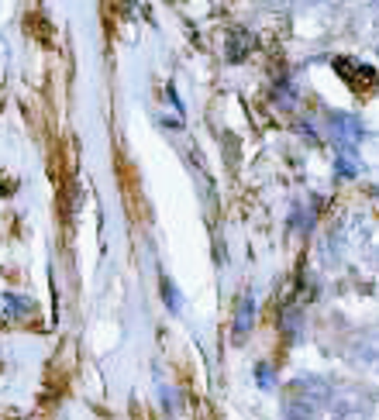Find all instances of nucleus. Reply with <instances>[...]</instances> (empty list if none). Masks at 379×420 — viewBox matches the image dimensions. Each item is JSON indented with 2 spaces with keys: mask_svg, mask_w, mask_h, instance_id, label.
<instances>
[{
  "mask_svg": "<svg viewBox=\"0 0 379 420\" xmlns=\"http://www.w3.org/2000/svg\"><path fill=\"white\" fill-rule=\"evenodd\" d=\"M335 173H338V180H355V176H359L355 155H338V159H335Z\"/></svg>",
  "mask_w": 379,
  "mask_h": 420,
  "instance_id": "nucleus-4",
  "label": "nucleus"
},
{
  "mask_svg": "<svg viewBox=\"0 0 379 420\" xmlns=\"http://www.w3.org/2000/svg\"><path fill=\"white\" fill-rule=\"evenodd\" d=\"M0 307H4V317H28L35 310L31 297H18V293H4L0 297Z\"/></svg>",
  "mask_w": 379,
  "mask_h": 420,
  "instance_id": "nucleus-3",
  "label": "nucleus"
},
{
  "mask_svg": "<svg viewBox=\"0 0 379 420\" xmlns=\"http://www.w3.org/2000/svg\"><path fill=\"white\" fill-rule=\"evenodd\" d=\"M159 290H162V303H166V310L176 317V314H183V293L180 286H176V280L169 276V272H162L159 276Z\"/></svg>",
  "mask_w": 379,
  "mask_h": 420,
  "instance_id": "nucleus-2",
  "label": "nucleus"
},
{
  "mask_svg": "<svg viewBox=\"0 0 379 420\" xmlns=\"http://www.w3.org/2000/svg\"><path fill=\"white\" fill-rule=\"evenodd\" d=\"M159 396H162V406H166V414H180V393H176L173 386L159 382Z\"/></svg>",
  "mask_w": 379,
  "mask_h": 420,
  "instance_id": "nucleus-6",
  "label": "nucleus"
},
{
  "mask_svg": "<svg viewBox=\"0 0 379 420\" xmlns=\"http://www.w3.org/2000/svg\"><path fill=\"white\" fill-rule=\"evenodd\" d=\"M376 197H379V190H376Z\"/></svg>",
  "mask_w": 379,
  "mask_h": 420,
  "instance_id": "nucleus-9",
  "label": "nucleus"
},
{
  "mask_svg": "<svg viewBox=\"0 0 379 420\" xmlns=\"http://www.w3.org/2000/svg\"><path fill=\"white\" fill-rule=\"evenodd\" d=\"M252 324H256V297L245 293V297H238V307H235V341L248 338Z\"/></svg>",
  "mask_w": 379,
  "mask_h": 420,
  "instance_id": "nucleus-1",
  "label": "nucleus"
},
{
  "mask_svg": "<svg viewBox=\"0 0 379 420\" xmlns=\"http://www.w3.org/2000/svg\"><path fill=\"white\" fill-rule=\"evenodd\" d=\"M166 101L173 103V111H176V114H186V103H183V97H180V90H176V86H173V83H166Z\"/></svg>",
  "mask_w": 379,
  "mask_h": 420,
  "instance_id": "nucleus-7",
  "label": "nucleus"
},
{
  "mask_svg": "<svg viewBox=\"0 0 379 420\" xmlns=\"http://www.w3.org/2000/svg\"><path fill=\"white\" fill-rule=\"evenodd\" d=\"M276 101H283L286 107L293 103V86H290V80H283L280 86H276Z\"/></svg>",
  "mask_w": 379,
  "mask_h": 420,
  "instance_id": "nucleus-8",
  "label": "nucleus"
},
{
  "mask_svg": "<svg viewBox=\"0 0 379 420\" xmlns=\"http://www.w3.org/2000/svg\"><path fill=\"white\" fill-rule=\"evenodd\" d=\"M256 379H259V389H266V393L276 386V372L269 362H256Z\"/></svg>",
  "mask_w": 379,
  "mask_h": 420,
  "instance_id": "nucleus-5",
  "label": "nucleus"
}]
</instances>
